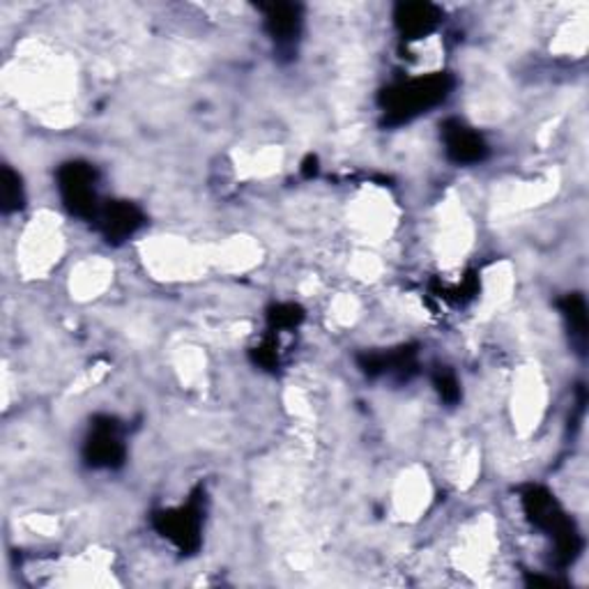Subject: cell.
Returning <instances> with one entry per match:
<instances>
[{
  "label": "cell",
  "mask_w": 589,
  "mask_h": 589,
  "mask_svg": "<svg viewBox=\"0 0 589 589\" xmlns=\"http://www.w3.org/2000/svg\"><path fill=\"white\" fill-rule=\"evenodd\" d=\"M521 502L530 523L553 539L559 565H574L576 557L582 553V536L576 523L565 514V509L559 506L555 495H550L542 486H527L521 495Z\"/></svg>",
  "instance_id": "obj_1"
},
{
  "label": "cell",
  "mask_w": 589,
  "mask_h": 589,
  "mask_svg": "<svg viewBox=\"0 0 589 589\" xmlns=\"http://www.w3.org/2000/svg\"><path fill=\"white\" fill-rule=\"evenodd\" d=\"M454 79L449 74H428L419 79H407L388 88L380 97L385 122L403 124L435 109L449 97Z\"/></svg>",
  "instance_id": "obj_2"
},
{
  "label": "cell",
  "mask_w": 589,
  "mask_h": 589,
  "mask_svg": "<svg viewBox=\"0 0 589 589\" xmlns=\"http://www.w3.org/2000/svg\"><path fill=\"white\" fill-rule=\"evenodd\" d=\"M58 189L67 210L81 219H97V171L86 162H69L58 171Z\"/></svg>",
  "instance_id": "obj_3"
},
{
  "label": "cell",
  "mask_w": 589,
  "mask_h": 589,
  "mask_svg": "<svg viewBox=\"0 0 589 589\" xmlns=\"http://www.w3.org/2000/svg\"><path fill=\"white\" fill-rule=\"evenodd\" d=\"M155 527L183 553L196 550L200 544V527H203L200 498L194 495L185 506L162 511V514L155 516Z\"/></svg>",
  "instance_id": "obj_4"
},
{
  "label": "cell",
  "mask_w": 589,
  "mask_h": 589,
  "mask_svg": "<svg viewBox=\"0 0 589 589\" xmlns=\"http://www.w3.org/2000/svg\"><path fill=\"white\" fill-rule=\"evenodd\" d=\"M84 458L90 468H120L124 463V443L118 422L111 417L95 419L84 447Z\"/></svg>",
  "instance_id": "obj_5"
},
{
  "label": "cell",
  "mask_w": 589,
  "mask_h": 589,
  "mask_svg": "<svg viewBox=\"0 0 589 589\" xmlns=\"http://www.w3.org/2000/svg\"><path fill=\"white\" fill-rule=\"evenodd\" d=\"M443 143L447 157L458 166H472L489 157V145L483 137L463 120H447L443 124Z\"/></svg>",
  "instance_id": "obj_6"
},
{
  "label": "cell",
  "mask_w": 589,
  "mask_h": 589,
  "mask_svg": "<svg viewBox=\"0 0 589 589\" xmlns=\"http://www.w3.org/2000/svg\"><path fill=\"white\" fill-rule=\"evenodd\" d=\"M265 14V31L272 37L279 54L293 56L302 33V10L293 3L261 6Z\"/></svg>",
  "instance_id": "obj_7"
},
{
  "label": "cell",
  "mask_w": 589,
  "mask_h": 589,
  "mask_svg": "<svg viewBox=\"0 0 589 589\" xmlns=\"http://www.w3.org/2000/svg\"><path fill=\"white\" fill-rule=\"evenodd\" d=\"M95 221L99 223V230L105 233V238L109 242L118 244L127 238H132L137 230L143 226L145 217L134 203L116 200V203L107 205V208H101Z\"/></svg>",
  "instance_id": "obj_8"
},
{
  "label": "cell",
  "mask_w": 589,
  "mask_h": 589,
  "mask_svg": "<svg viewBox=\"0 0 589 589\" xmlns=\"http://www.w3.org/2000/svg\"><path fill=\"white\" fill-rule=\"evenodd\" d=\"M443 12L433 3H401L394 10V23L405 40H422L440 25Z\"/></svg>",
  "instance_id": "obj_9"
},
{
  "label": "cell",
  "mask_w": 589,
  "mask_h": 589,
  "mask_svg": "<svg viewBox=\"0 0 589 589\" xmlns=\"http://www.w3.org/2000/svg\"><path fill=\"white\" fill-rule=\"evenodd\" d=\"M559 312L567 320V329L571 337V346L578 355L587 350V304L580 293H571L559 302Z\"/></svg>",
  "instance_id": "obj_10"
},
{
  "label": "cell",
  "mask_w": 589,
  "mask_h": 589,
  "mask_svg": "<svg viewBox=\"0 0 589 589\" xmlns=\"http://www.w3.org/2000/svg\"><path fill=\"white\" fill-rule=\"evenodd\" d=\"M0 198H3V210L14 212L23 205V185L21 177L12 168H3V175H0Z\"/></svg>",
  "instance_id": "obj_11"
},
{
  "label": "cell",
  "mask_w": 589,
  "mask_h": 589,
  "mask_svg": "<svg viewBox=\"0 0 589 589\" xmlns=\"http://www.w3.org/2000/svg\"><path fill=\"white\" fill-rule=\"evenodd\" d=\"M433 385H435V390H438V394H440V399L445 403H449V405L458 403V399H460V385H458L456 375L449 369L440 367L438 371H435L433 373Z\"/></svg>",
  "instance_id": "obj_12"
},
{
  "label": "cell",
  "mask_w": 589,
  "mask_h": 589,
  "mask_svg": "<svg viewBox=\"0 0 589 589\" xmlns=\"http://www.w3.org/2000/svg\"><path fill=\"white\" fill-rule=\"evenodd\" d=\"M302 318H304V314L297 304H276L274 309L270 312V323L274 329H291V327L299 325Z\"/></svg>",
  "instance_id": "obj_13"
},
{
  "label": "cell",
  "mask_w": 589,
  "mask_h": 589,
  "mask_svg": "<svg viewBox=\"0 0 589 589\" xmlns=\"http://www.w3.org/2000/svg\"><path fill=\"white\" fill-rule=\"evenodd\" d=\"M302 173H304L306 177H312V175L318 173V160H316L314 155H309V157L304 160V164H302Z\"/></svg>",
  "instance_id": "obj_14"
}]
</instances>
